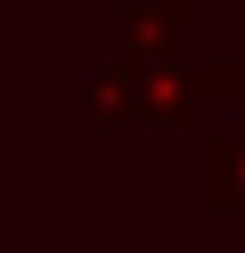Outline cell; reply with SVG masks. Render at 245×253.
<instances>
[{
  "label": "cell",
  "instance_id": "1",
  "mask_svg": "<svg viewBox=\"0 0 245 253\" xmlns=\"http://www.w3.org/2000/svg\"><path fill=\"white\" fill-rule=\"evenodd\" d=\"M196 188H204V204H245V106L237 123H221V131H204V147H196Z\"/></svg>",
  "mask_w": 245,
  "mask_h": 253
}]
</instances>
